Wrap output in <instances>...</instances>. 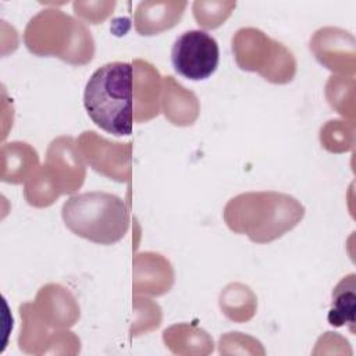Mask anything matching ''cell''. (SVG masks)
Wrapping results in <instances>:
<instances>
[{
  "label": "cell",
  "instance_id": "30bf717a",
  "mask_svg": "<svg viewBox=\"0 0 356 356\" xmlns=\"http://www.w3.org/2000/svg\"><path fill=\"white\" fill-rule=\"evenodd\" d=\"M186 1H140L135 13V28L140 35H156L172 28L182 17Z\"/></svg>",
  "mask_w": 356,
  "mask_h": 356
},
{
  "label": "cell",
  "instance_id": "8992f818",
  "mask_svg": "<svg viewBox=\"0 0 356 356\" xmlns=\"http://www.w3.org/2000/svg\"><path fill=\"white\" fill-rule=\"evenodd\" d=\"M220 61L217 40L207 32L191 29L181 33L171 49L177 74L191 81H203L214 74Z\"/></svg>",
  "mask_w": 356,
  "mask_h": 356
},
{
  "label": "cell",
  "instance_id": "ba28073f",
  "mask_svg": "<svg viewBox=\"0 0 356 356\" xmlns=\"http://www.w3.org/2000/svg\"><path fill=\"white\" fill-rule=\"evenodd\" d=\"M310 49L316 54V58L325 67L332 54H335L330 67L331 71L353 74L355 38L350 32L339 28H321L310 40Z\"/></svg>",
  "mask_w": 356,
  "mask_h": 356
},
{
  "label": "cell",
  "instance_id": "7c38bea8",
  "mask_svg": "<svg viewBox=\"0 0 356 356\" xmlns=\"http://www.w3.org/2000/svg\"><path fill=\"white\" fill-rule=\"evenodd\" d=\"M216 1H195L193 3V15L200 26L204 28H217L221 25L225 18L231 14L235 3H220L218 8Z\"/></svg>",
  "mask_w": 356,
  "mask_h": 356
},
{
  "label": "cell",
  "instance_id": "9c48e42d",
  "mask_svg": "<svg viewBox=\"0 0 356 356\" xmlns=\"http://www.w3.org/2000/svg\"><path fill=\"white\" fill-rule=\"evenodd\" d=\"M134 67V121H149L160 113L161 78L147 61L135 60Z\"/></svg>",
  "mask_w": 356,
  "mask_h": 356
},
{
  "label": "cell",
  "instance_id": "3957f363",
  "mask_svg": "<svg viewBox=\"0 0 356 356\" xmlns=\"http://www.w3.org/2000/svg\"><path fill=\"white\" fill-rule=\"evenodd\" d=\"M65 227L75 235L100 245L121 241L129 228V210L124 200L107 192H85L63 204Z\"/></svg>",
  "mask_w": 356,
  "mask_h": 356
},
{
  "label": "cell",
  "instance_id": "7a4b0ae2",
  "mask_svg": "<svg viewBox=\"0 0 356 356\" xmlns=\"http://www.w3.org/2000/svg\"><path fill=\"white\" fill-rule=\"evenodd\" d=\"M83 106L103 131L127 136L134 125V67L113 61L97 68L86 82Z\"/></svg>",
  "mask_w": 356,
  "mask_h": 356
},
{
  "label": "cell",
  "instance_id": "6da1fadb",
  "mask_svg": "<svg viewBox=\"0 0 356 356\" xmlns=\"http://www.w3.org/2000/svg\"><path fill=\"white\" fill-rule=\"evenodd\" d=\"M305 216V207L278 192H249L232 197L224 209L227 225L257 243L271 242L292 229Z\"/></svg>",
  "mask_w": 356,
  "mask_h": 356
},
{
  "label": "cell",
  "instance_id": "8fae6325",
  "mask_svg": "<svg viewBox=\"0 0 356 356\" xmlns=\"http://www.w3.org/2000/svg\"><path fill=\"white\" fill-rule=\"evenodd\" d=\"M356 284L355 274L343 277L332 291L328 323L334 327L348 325L355 332V309H356Z\"/></svg>",
  "mask_w": 356,
  "mask_h": 356
},
{
  "label": "cell",
  "instance_id": "5b68a950",
  "mask_svg": "<svg viewBox=\"0 0 356 356\" xmlns=\"http://www.w3.org/2000/svg\"><path fill=\"white\" fill-rule=\"evenodd\" d=\"M232 51L242 70L257 71L274 83H286L295 75L292 53L260 29H239L232 39Z\"/></svg>",
  "mask_w": 356,
  "mask_h": 356
},
{
  "label": "cell",
  "instance_id": "52a82bcc",
  "mask_svg": "<svg viewBox=\"0 0 356 356\" xmlns=\"http://www.w3.org/2000/svg\"><path fill=\"white\" fill-rule=\"evenodd\" d=\"M60 193H72L85 178V167L78 147L70 136L54 139L47 152V164L43 165Z\"/></svg>",
  "mask_w": 356,
  "mask_h": 356
},
{
  "label": "cell",
  "instance_id": "277c9868",
  "mask_svg": "<svg viewBox=\"0 0 356 356\" xmlns=\"http://www.w3.org/2000/svg\"><path fill=\"white\" fill-rule=\"evenodd\" d=\"M24 40L31 53L56 56L71 64L93 58L95 42L83 22L57 8H46L26 25Z\"/></svg>",
  "mask_w": 356,
  "mask_h": 356
}]
</instances>
